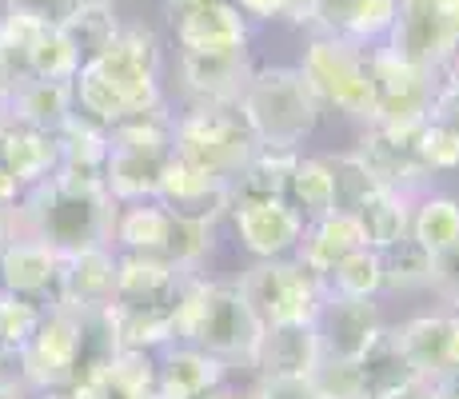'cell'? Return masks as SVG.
I'll return each instance as SVG.
<instances>
[{"label": "cell", "instance_id": "obj_1", "mask_svg": "<svg viewBox=\"0 0 459 399\" xmlns=\"http://www.w3.org/2000/svg\"><path fill=\"white\" fill-rule=\"evenodd\" d=\"M76 112L100 128L160 108V37L144 24H120V32L88 56L73 76Z\"/></svg>", "mask_w": 459, "mask_h": 399}, {"label": "cell", "instance_id": "obj_2", "mask_svg": "<svg viewBox=\"0 0 459 399\" xmlns=\"http://www.w3.org/2000/svg\"><path fill=\"white\" fill-rule=\"evenodd\" d=\"M108 312H73V308H44L32 335L16 351V376L24 392L44 399L65 395L73 384L92 376L117 351Z\"/></svg>", "mask_w": 459, "mask_h": 399}, {"label": "cell", "instance_id": "obj_3", "mask_svg": "<svg viewBox=\"0 0 459 399\" xmlns=\"http://www.w3.org/2000/svg\"><path fill=\"white\" fill-rule=\"evenodd\" d=\"M120 204L108 196L104 180L52 172L37 188H24L13 208L16 236L40 239L60 256L84 252V247H112V220Z\"/></svg>", "mask_w": 459, "mask_h": 399}, {"label": "cell", "instance_id": "obj_4", "mask_svg": "<svg viewBox=\"0 0 459 399\" xmlns=\"http://www.w3.org/2000/svg\"><path fill=\"white\" fill-rule=\"evenodd\" d=\"M260 332V319L244 304L236 280H188L176 343H192V348L208 351L212 360H220L224 368H240V363H252Z\"/></svg>", "mask_w": 459, "mask_h": 399}, {"label": "cell", "instance_id": "obj_5", "mask_svg": "<svg viewBox=\"0 0 459 399\" xmlns=\"http://www.w3.org/2000/svg\"><path fill=\"white\" fill-rule=\"evenodd\" d=\"M236 112L248 124L252 140L268 152H299L307 136L320 124V100L312 96L299 68H252Z\"/></svg>", "mask_w": 459, "mask_h": 399}, {"label": "cell", "instance_id": "obj_6", "mask_svg": "<svg viewBox=\"0 0 459 399\" xmlns=\"http://www.w3.org/2000/svg\"><path fill=\"white\" fill-rule=\"evenodd\" d=\"M172 120L164 104L144 117H132L108 128V160H104V188L117 204L156 200L160 176L172 160Z\"/></svg>", "mask_w": 459, "mask_h": 399}, {"label": "cell", "instance_id": "obj_7", "mask_svg": "<svg viewBox=\"0 0 459 399\" xmlns=\"http://www.w3.org/2000/svg\"><path fill=\"white\" fill-rule=\"evenodd\" d=\"M260 152L248 124L236 108H216V104H188L172 120V156L180 164L208 172L216 180L236 184V176L248 168V160Z\"/></svg>", "mask_w": 459, "mask_h": 399}, {"label": "cell", "instance_id": "obj_8", "mask_svg": "<svg viewBox=\"0 0 459 399\" xmlns=\"http://www.w3.org/2000/svg\"><path fill=\"white\" fill-rule=\"evenodd\" d=\"M299 76L307 80L320 108H332L348 120H372V73H368V48L316 32L299 56Z\"/></svg>", "mask_w": 459, "mask_h": 399}, {"label": "cell", "instance_id": "obj_9", "mask_svg": "<svg viewBox=\"0 0 459 399\" xmlns=\"http://www.w3.org/2000/svg\"><path fill=\"white\" fill-rule=\"evenodd\" d=\"M244 304L260 319V327L276 324H312L324 304V283L296 260V256H276V260H255L248 272L236 280Z\"/></svg>", "mask_w": 459, "mask_h": 399}, {"label": "cell", "instance_id": "obj_10", "mask_svg": "<svg viewBox=\"0 0 459 399\" xmlns=\"http://www.w3.org/2000/svg\"><path fill=\"white\" fill-rule=\"evenodd\" d=\"M368 73H372V120L368 124L416 128L444 92V73L400 56L387 44L368 48Z\"/></svg>", "mask_w": 459, "mask_h": 399}, {"label": "cell", "instance_id": "obj_11", "mask_svg": "<svg viewBox=\"0 0 459 399\" xmlns=\"http://www.w3.org/2000/svg\"><path fill=\"white\" fill-rule=\"evenodd\" d=\"M200 272H184L164 288L140 291V296H117L104 312H108L112 335L120 348H136V351H160L168 343H176V327H180V308H184V291L188 280Z\"/></svg>", "mask_w": 459, "mask_h": 399}, {"label": "cell", "instance_id": "obj_12", "mask_svg": "<svg viewBox=\"0 0 459 399\" xmlns=\"http://www.w3.org/2000/svg\"><path fill=\"white\" fill-rule=\"evenodd\" d=\"M384 44L423 68L444 73L459 52V0H400Z\"/></svg>", "mask_w": 459, "mask_h": 399}, {"label": "cell", "instance_id": "obj_13", "mask_svg": "<svg viewBox=\"0 0 459 399\" xmlns=\"http://www.w3.org/2000/svg\"><path fill=\"white\" fill-rule=\"evenodd\" d=\"M359 168L372 176L376 188L384 192H400V196L416 200L428 184V168L420 160L416 148V128H392V124H364L356 152Z\"/></svg>", "mask_w": 459, "mask_h": 399}, {"label": "cell", "instance_id": "obj_14", "mask_svg": "<svg viewBox=\"0 0 459 399\" xmlns=\"http://www.w3.org/2000/svg\"><path fill=\"white\" fill-rule=\"evenodd\" d=\"M320 340V363H356L379 343L387 332L376 299H348L324 291V304L312 319Z\"/></svg>", "mask_w": 459, "mask_h": 399}, {"label": "cell", "instance_id": "obj_15", "mask_svg": "<svg viewBox=\"0 0 459 399\" xmlns=\"http://www.w3.org/2000/svg\"><path fill=\"white\" fill-rule=\"evenodd\" d=\"M248 32H252V21L232 4V0H204V4L176 8L172 13L176 48L192 52V56L248 48Z\"/></svg>", "mask_w": 459, "mask_h": 399}, {"label": "cell", "instance_id": "obj_16", "mask_svg": "<svg viewBox=\"0 0 459 399\" xmlns=\"http://www.w3.org/2000/svg\"><path fill=\"white\" fill-rule=\"evenodd\" d=\"M228 216H232V228H236V236H240V244L248 247L255 260L292 256L299 236H304V224H307L284 196H276V200H236Z\"/></svg>", "mask_w": 459, "mask_h": 399}, {"label": "cell", "instance_id": "obj_17", "mask_svg": "<svg viewBox=\"0 0 459 399\" xmlns=\"http://www.w3.org/2000/svg\"><path fill=\"white\" fill-rule=\"evenodd\" d=\"M252 56L248 48L236 52H212V56H192L180 52V88L188 96V104H216V108H236L244 84L252 76Z\"/></svg>", "mask_w": 459, "mask_h": 399}, {"label": "cell", "instance_id": "obj_18", "mask_svg": "<svg viewBox=\"0 0 459 399\" xmlns=\"http://www.w3.org/2000/svg\"><path fill=\"white\" fill-rule=\"evenodd\" d=\"M395 348L411 363V371L431 384L439 371L459 363V316L455 312H431V316H411L400 327H387Z\"/></svg>", "mask_w": 459, "mask_h": 399}, {"label": "cell", "instance_id": "obj_19", "mask_svg": "<svg viewBox=\"0 0 459 399\" xmlns=\"http://www.w3.org/2000/svg\"><path fill=\"white\" fill-rule=\"evenodd\" d=\"M60 264H65V256L56 247L40 244V239H24V236L8 239L0 247V291L52 308L56 304Z\"/></svg>", "mask_w": 459, "mask_h": 399}, {"label": "cell", "instance_id": "obj_20", "mask_svg": "<svg viewBox=\"0 0 459 399\" xmlns=\"http://www.w3.org/2000/svg\"><path fill=\"white\" fill-rule=\"evenodd\" d=\"M117 296V247H84L65 256L56 283V304L73 312H104Z\"/></svg>", "mask_w": 459, "mask_h": 399}, {"label": "cell", "instance_id": "obj_21", "mask_svg": "<svg viewBox=\"0 0 459 399\" xmlns=\"http://www.w3.org/2000/svg\"><path fill=\"white\" fill-rule=\"evenodd\" d=\"M156 200L164 204L172 216H188V220H204V224H216L220 216L232 212V184L216 180L208 172H196V168L180 164V160H168L160 188H156Z\"/></svg>", "mask_w": 459, "mask_h": 399}, {"label": "cell", "instance_id": "obj_22", "mask_svg": "<svg viewBox=\"0 0 459 399\" xmlns=\"http://www.w3.org/2000/svg\"><path fill=\"white\" fill-rule=\"evenodd\" d=\"M395 4L400 0H320L307 29L320 32V37L372 48V44H384L392 32Z\"/></svg>", "mask_w": 459, "mask_h": 399}, {"label": "cell", "instance_id": "obj_23", "mask_svg": "<svg viewBox=\"0 0 459 399\" xmlns=\"http://www.w3.org/2000/svg\"><path fill=\"white\" fill-rule=\"evenodd\" d=\"M228 368L192 343H168L156 351L152 399H204L224 384Z\"/></svg>", "mask_w": 459, "mask_h": 399}, {"label": "cell", "instance_id": "obj_24", "mask_svg": "<svg viewBox=\"0 0 459 399\" xmlns=\"http://www.w3.org/2000/svg\"><path fill=\"white\" fill-rule=\"evenodd\" d=\"M0 168H8L21 188H37L60 168L56 136L16 120L8 108H0Z\"/></svg>", "mask_w": 459, "mask_h": 399}, {"label": "cell", "instance_id": "obj_25", "mask_svg": "<svg viewBox=\"0 0 459 399\" xmlns=\"http://www.w3.org/2000/svg\"><path fill=\"white\" fill-rule=\"evenodd\" d=\"M156 379V351L117 348L112 360H104L92 376L73 384L56 399H152Z\"/></svg>", "mask_w": 459, "mask_h": 399}, {"label": "cell", "instance_id": "obj_26", "mask_svg": "<svg viewBox=\"0 0 459 399\" xmlns=\"http://www.w3.org/2000/svg\"><path fill=\"white\" fill-rule=\"evenodd\" d=\"M248 368H255V376H316V368H320L316 327L312 324L264 327Z\"/></svg>", "mask_w": 459, "mask_h": 399}, {"label": "cell", "instance_id": "obj_27", "mask_svg": "<svg viewBox=\"0 0 459 399\" xmlns=\"http://www.w3.org/2000/svg\"><path fill=\"white\" fill-rule=\"evenodd\" d=\"M359 247H364V236H359L356 220H351L348 212H332V216L304 224V236H299V244H296L292 256L324 283L332 276L335 264L348 260V256L359 252Z\"/></svg>", "mask_w": 459, "mask_h": 399}, {"label": "cell", "instance_id": "obj_28", "mask_svg": "<svg viewBox=\"0 0 459 399\" xmlns=\"http://www.w3.org/2000/svg\"><path fill=\"white\" fill-rule=\"evenodd\" d=\"M4 108L16 120L56 136L76 117V96H73V84H65V80H24V84L13 88Z\"/></svg>", "mask_w": 459, "mask_h": 399}, {"label": "cell", "instance_id": "obj_29", "mask_svg": "<svg viewBox=\"0 0 459 399\" xmlns=\"http://www.w3.org/2000/svg\"><path fill=\"white\" fill-rule=\"evenodd\" d=\"M168 232H172V212L160 200H132L117 208L112 247L132 256H164Z\"/></svg>", "mask_w": 459, "mask_h": 399}, {"label": "cell", "instance_id": "obj_30", "mask_svg": "<svg viewBox=\"0 0 459 399\" xmlns=\"http://www.w3.org/2000/svg\"><path fill=\"white\" fill-rule=\"evenodd\" d=\"M351 371H356V399H392L395 392H403L420 379L411 363L403 360V351L395 348L392 332L379 335V343L364 360L351 363Z\"/></svg>", "mask_w": 459, "mask_h": 399}, {"label": "cell", "instance_id": "obj_31", "mask_svg": "<svg viewBox=\"0 0 459 399\" xmlns=\"http://www.w3.org/2000/svg\"><path fill=\"white\" fill-rule=\"evenodd\" d=\"M356 220L359 236H364V247L372 252H387L392 244H400L408 236V224H411V200L400 196V192H384L376 188L368 200L356 204V212H348Z\"/></svg>", "mask_w": 459, "mask_h": 399}, {"label": "cell", "instance_id": "obj_32", "mask_svg": "<svg viewBox=\"0 0 459 399\" xmlns=\"http://www.w3.org/2000/svg\"><path fill=\"white\" fill-rule=\"evenodd\" d=\"M416 148L428 172H459V104L444 92L416 124Z\"/></svg>", "mask_w": 459, "mask_h": 399}, {"label": "cell", "instance_id": "obj_33", "mask_svg": "<svg viewBox=\"0 0 459 399\" xmlns=\"http://www.w3.org/2000/svg\"><path fill=\"white\" fill-rule=\"evenodd\" d=\"M56 148H60V168L56 172L68 176H84V180H104V160H108V128L84 120L76 112L65 128L56 132Z\"/></svg>", "mask_w": 459, "mask_h": 399}, {"label": "cell", "instance_id": "obj_34", "mask_svg": "<svg viewBox=\"0 0 459 399\" xmlns=\"http://www.w3.org/2000/svg\"><path fill=\"white\" fill-rule=\"evenodd\" d=\"M288 204L299 216L312 224L335 212V184H332V168L324 156H299L292 160V172H288Z\"/></svg>", "mask_w": 459, "mask_h": 399}, {"label": "cell", "instance_id": "obj_35", "mask_svg": "<svg viewBox=\"0 0 459 399\" xmlns=\"http://www.w3.org/2000/svg\"><path fill=\"white\" fill-rule=\"evenodd\" d=\"M40 312L44 308L32 304V299L0 291V387H4V392H24L21 376H16V351H21L24 340L32 335Z\"/></svg>", "mask_w": 459, "mask_h": 399}, {"label": "cell", "instance_id": "obj_36", "mask_svg": "<svg viewBox=\"0 0 459 399\" xmlns=\"http://www.w3.org/2000/svg\"><path fill=\"white\" fill-rule=\"evenodd\" d=\"M408 236L416 239L428 256H439L459 239V200L455 196H420L411 200V224Z\"/></svg>", "mask_w": 459, "mask_h": 399}, {"label": "cell", "instance_id": "obj_37", "mask_svg": "<svg viewBox=\"0 0 459 399\" xmlns=\"http://www.w3.org/2000/svg\"><path fill=\"white\" fill-rule=\"evenodd\" d=\"M292 160H296V152H268V148H260V152L248 160V168L236 176L232 204L236 200H276V196L288 200V172H292Z\"/></svg>", "mask_w": 459, "mask_h": 399}, {"label": "cell", "instance_id": "obj_38", "mask_svg": "<svg viewBox=\"0 0 459 399\" xmlns=\"http://www.w3.org/2000/svg\"><path fill=\"white\" fill-rule=\"evenodd\" d=\"M324 291L348 296V299H376L384 291V260H379V252L359 247L348 260H340L332 268V276L324 280Z\"/></svg>", "mask_w": 459, "mask_h": 399}, {"label": "cell", "instance_id": "obj_39", "mask_svg": "<svg viewBox=\"0 0 459 399\" xmlns=\"http://www.w3.org/2000/svg\"><path fill=\"white\" fill-rule=\"evenodd\" d=\"M379 260H384V288H420V283L428 288L431 256L411 236H403L400 244L379 252Z\"/></svg>", "mask_w": 459, "mask_h": 399}, {"label": "cell", "instance_id": "obj_40", "mask_svg": "<svg viewBox=\"0 0 459 399\" xmlns=\"http://www.w3.org/2000/svg\"><path fill=\"white\" fill-rule=\"evenodd\" d=\"M117 32H120V21L112 16V8H100V4H81V13L65 24V37L81 52V65L88 56H96Z\"/></svg>", "mask_w": 459, "mask_h": 399}, {"label": "cell", "instance_id": "obj_41", "mask_svg": "<svg viewBox=\"0 0 459 399\" xmlns=\"http://www.w3.org/2000/svg\"><path fill=\"white\" fill-rule=\"evenodd\" d=\"M332 168V184H335V212H356L359 200H368L376 192L372 176L359 168V160L351 152L343 156H324Z\"/></svg>", "mask_w": 459, "mask_h": 399}, {"label": "cell", "instance_id": "obj_42", "mask_svg": "<svg viewBox=\"0 0 459 399\" xmlns=\"http://www.w3.org/2000/svg\"><path fill=\"white\" fill-rule=\"evenodd\" d=\"M84 0H4V16H21V21L44 24V29H65Z\"/></svg>", "mask_w": 459, "mask_h": 399}, {"label": "cell", "instance_id": "obj_43", "mask_svg": "<svg viewBox=\"0 0 459 399\" xmlns=\"http://www.w3.org/2000/svg\"><path fill=\"white\" fill-rule=\"evenodd\" d=\"M244 399H328L312 376H255V387Z\"/></svg>", "mask_w": 459, "mask_h": 399}, {"label": "cell", "instance_id": "obj_44", "mask_svg": "<svg viewBox=\"0 0 459 399\" xmlns=\"http://www.w3.org/2000/svg\"><path fill=\"white\" fill-rule=\"evenodd\" d=\"M428 288L436 291L439 299L447 304V312L459 316V239L452 247H444L439 256H431V276Z\"/></svg>", "mask_w": 459, "mask_h": 399}, {"label": "cell", "instance_id": "obj_45", "mask_svg": "<svg viewBox=\"0 0 459 399\" xmlns=\"http://www.w3.org/2000/svg\"><path fill=\"white\" fill-rule=\"evenodd\" d=\"M248 21H292V0H232Z\"/></svg>", "mask_w": 459, "mask_h": 399}, {"label": "cell", "instance_id": "obj_46", "mask_svg": "<svg viewBox=\"0 0 459 399\" xmlns=\"http://www.w3.org/2000/svg\"><path fill=\"white\" fill-rule=\"evenodd\" d=\"M431 392H436L439 399H459V363L447 371H439L436 379H431Z\"/></svg>", "mask_w": 459, "mask_h": 399}, {"label": "cell", "instance_id": "obj_47", "mask_svg": "<svg viewBox=\"0 0 459 399\" xmlns=\"http://www.w3.org/2000/svg\"><path fill=\"white\" fill-rule=\"evenodd\" d=\"M21 184H16V176L8 172V168H0V208H16V200H21Z\"/></svg>", "mask_w": 459, "mask_h": 399}, {"label": "cell", "instance_id": "obj_48", "mask_svg": "<svg viewBox=\"0 0 459 399\" xmlns=\"http://www.w3.org/2000/svg\"><path fill=\"white\" fill-rule=\"evenodd\" d=\"M444 96L459 104V52L444 65Z\"/></svg>", "mask_w": 459, "mask_h": 399}, {"label": "cell", "instance_id": "obj_49", "mask_svg": "<svg viewBox=\"0 0 459 399\" xmlns=\"http://www.w3.org/2000/svg\"><path fill=\"white\" fill-rule=\"evenodd\" d=\"M392 399H439V395L431 392V384H423V379H416V384L403 387V392H395Z\"/></svg>", "mask_w": 459, "mask_h": 399}, {"label": "cell", "instance_id": "obj_50", "mask_svg": "<svg viewBox=\"0 0 459 399\" xmlns=\"http://www.w3.org/2000/svg\"><path fill=\"white\" fill-rule=\"evenodd\" d=\"M16 239V224H13V208H0V247Z\"/></svg>", "mask_w": 459, "mask_h": 399}, {"label": "cell", "instance_id": "obj_51", "mask_svg": "<svg viewBox=\"0 0 459 399\" xmlns=\"http://www.w3.org/2000/svg\"><path fill=\"white\" fill-rule=\"evenodd\" d=\"M192 4H204V0H168V13H176V8H192Z\"/></svg>", "mask_w": 459, "mask_h": 399}, {"label": "cell", "instance_id": "obj_52", "mask_svg": "<svg viewBox=\"0 0 459 399\" xmlns=\"http://www.w3.org/2000/svg\"><path fill=\"white\" fill-rule=\"evenodd\" d=\"M204 399H240V395H232V392H224V387H216V392H208Z\"/></svg>", "mask_w": 459, "mask_h": 399}, {"label": "cell", "instance_id": "obj_53", "mask_svg": "<svg viewBox=\"0 0 459 399\" xmlns=\"http://www.w3.org/2000/svg\"><path fill=\"white\" fill-rule=\"evenodd\" d=\"M84 4H100V8H117L120 0H84Z\"/></svg>", "mask_w": 459, "mask_h": 399}, {"label": "cell", "instance_id": "obj_54", "mask_svg": "<svg viewBox=\"0 0 459 399\" xmlns=\"http://www.w3.org/2000/svg\"><path fill=\"white\" fill-rule=\"evenodd\" d=\"M0 399H16V392H4V387H0Z\"/></svg>", "mask_w": 459, "mask_h": 399}]
</instances>
